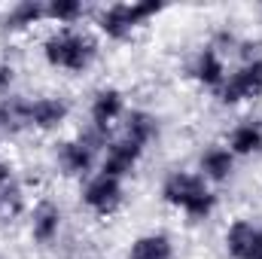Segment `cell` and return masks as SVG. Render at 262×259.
I'll list each match as a JSON object with an SVG mask.
<instances>
[{
    "instance_id": "1",
    "label": "cell",
    "mask_w": 262,
    "mask_h": 259,
    "mask_svg": "<svg viewBox=\"0 0 262 259\" xmlns=\"http://www.w3.org/2000/svg\"><path fill=\"white\" fill-rule=\"evenodd\" d=\"M162 195H165L168 204L183 207L189 217H207L213 210V195L207 192L204 180L195 177V174H171L165 180Z\"/></svg>"
},
{
    "instance_id": "2",
    "label": "cell",
    "mask_w": 262,
    "mask_h": 259,
    "mask_svg": "<svg viewBox=\"0 0 262 259\" xmlns=\"http://www.w3.org/2000/svg\"><path fill=\"white\" fill-rule=\"evenodd\" d=\"M95 58V40L89 34H76V31H61L55 37L46 40V61L55 67L67 70H82Z\"/></svg>"
},
{
    "instance_id": "3",
    "label": "cell",
    "mask_w": 262,
    "mask_h": 259,
    "mask_svg": "<svg viewBox=\"0 0 262 259\" xmlns=\"http://www.w3.org/2000/svg\"><path fill=\"white\" fill-rule=\"evenodd\" d=\"M159 9H162V3H156V0H149V3H116L101 15V31L116 37V40H125L134 31V25L156 15Z\"/></svg>"
},
{
    "instance_id": "4",
    "label": "cell",
    "mask_w": 262,
    "mask_h": 259,
    "mask_svg": "<svg viewBox=\"0 0 262 259\" xmlns=\"http://www.w3.org/2000/svg\"><path fill=\"white\" fill-rule=\"evenodd\" d=\"M262 95V64H247L241 67L226 85H223V101L226 104H238L244 98H259Z\"/></svg>"
},
{
    "instance_id": "5",
    "label": "cell",
    "mask_w": 262,
    "mask_h": 259,
    "mask_svg": "<svg viewBox=\"0 0 262 259\" xmlns=\"http://www.w3.org/2000/svg\"><path fill=\"white\" fill-rule=\"evenodd\" d=\"M85 204L92 207V210H98V213H113L116 207H119V201H122V189H119V180H113V177H107V174H101V177H95L89 186H85Z\"/></svg>"
},
{
    "instance_id": "6",
    "label": "cell",
    "mask_w": 262,
    "mask_h": 259,
    "mask_svg": "<svg viewBox=\"0 0 262 259\" xmlns=\"http://www.w3.org/2000/svg\"><path fill=\"white\" fill-rule=\"evenodd\" d=\"M140 149H143V146H137V143H131V140L113 143L110 153H107V159H104V174L113 177V180L122 177V174H128L131 168H134V162H137V156H140Z\"/></svg>"
},
{
    "instance_id": "7",
    "label": "cell",
    "mask_w": 262,
    "mask_h": 259,
    "mask_svg": "<svg viewBox=\"0 0 262 259\" xmlns=\"http://www.w3.org/2000/svg\"><path fill=\"white\" fill-rule=\"evenodd\" d=\"M67 116V104L58 98H43L37 104H31V125L37 128H55L61 125Z\"/></svg>"
},
{
    "instance_id": "8",
    "label": "cell",
    "mask_w": 262,
    "mask_h": 259,
    "mask_svg": "<svg viewBox=\"0 0 262 259\" xmlns=\"http://www.w3.org/2000/svg\"><path fill=\"white\" fill-rule=\"evenodd\" d=\"M119 110H122V95L116 92V89H104L98 98H95V104H92V119H95V125L104 131L116 116H119Z\"/></svg>"
},
{
    "instance_id": "9",
    "label": "cell",
    "mask_w": 262,
    "mask_h": 259,
    "mask_svg": "<svg viewBox=\"0 0 262 259\" xmlns=\"http://www.w3.org/2000/svg\"><path fill=\"white\" fill-rule=\"evenodd\" d=\"M31 125V104L21 98H6L0 104V128L3 131H21Z\"/></svg>"
},
{
    "instance_id": "10",
    "label": "cell",
    "mask_w": 262,
    "mask_h": 259,
    "mask_svg": "<svg viewBox=\"0 0 262 259\" xmlns=\"http://www.w3.org/2000/svg\"><path fill=\"white\" fill-rule=\"evenodd\" d=\"M58 223H61V213L55 204L43 201L37 210H34V238L37 241H52L55 232H58Z\"/></svg>"
},
{
    "instance_id": "11",
    "label": "cell",
    "mask_w": 262,
    "mask_h": 259,
    "mask_svg": "<svg viewBox=\"0 0 262 259\" xmlns=\"http://www.w3.org/2000/svg\"><path fill=\"white\" fill-rule=\"evenodd\" d=\"M131 259H171V241L165 235H143L131 244Z\"/></svg>"
},
{
    "instance_id": "12",
    "label": "cell",
    "mask_w": 262,
    "mask_h": 259,
    "mask_svg": "<svg viewBox=\"0 0 262 259\" xmlns=\"http://www.w3.org/2000/svg\"><path fill=\"white\" fill-rule=\"evenodd\" d=\"M58 159H61V165H64L67 174H82V171H89V165H92V146H85L82 140L64 143Z\"/></svg>"
},
{
    "instance_id": "13",
    "label": "cell",
    "mask_w": 262,
    "mask_h": 259,
    "mask_svg": "<svg viewBox=\"0 0 262 259\" xmlns=\"http://www.w3.org/2000/svg\"><path fill=\"white\" fill-rule=\"evenodd\" d=\"M253 241H256V229L250 223H235L229 229V235H226V247H229V253L235 259H247Z\"/></svg>"
},
{
    "instance_id": "14",
    "label": "cell",
    "mask_w": 262,
    "mask_h": 259,
    "mask_svg": "<svg viewBox=\"0 0 262 259\" xmlns=\"http://www.w3.org/2000/svg\"><path fill=\"white\" fill-rule=\"evenodd\" d=\"M152 137H156V119H152L149 113H143V110L131 113L128 125H125V140L137 143V146H143V143H149Z\"/></svg>"
},
{
    "instance_id": "15",
    "label": "cell",
    "mask_w": 262,
    "mask_h": 259,
    "mask_svg": "<svg viewBox=\"0 0 262 259\" xmlns=\"http://www.w3.org/2000/svg\"><path fill=\"white\" fill-rule=\"evenodd\" d=\"M201 168L210 180H226L232 171V153L229 149H210V153H204Z\"/></svg>"
},
{
    "instance_id": "16",
    "label": "cell",
    "mask_w": 262,
    "mask_h": 259,
    "mask_svg": "<svg viewBox=\"0 0 262 259\" xmlns=\"http://www.w3.org/2000/svg\"><path fill=\"white\" fill-rule=\"evenodd\" d=\"M195 73H198L201 82H207V85H220V82H223V61H220V55H216L213 49H204L201 58H198Z\"/></svg>"
},
{
    "instance_id": "17",
    "label": "cell",
    "mask_w": 262,
    "mask_h": 259,
    "mask_svg": "<svg viewBox=\"0 0 262 259\" xmlns=\"http://www.w3.org/2000/svg\"><path fill=\"white\" fill-rule=\"evenodd\" d=\"M262 146V131L256 125H238L232 131V149L247 156V153H256Z\"/></svg>"
},
{
    "instance_id": "18",
    "label": "cell",
    "mask_w": 262,
    "mask_h": 259,
    "mask_svg": "<svg viewBox=\"0 0 262 259\" xmlns=\"http://www.w3.org/2000/svg\"><path fill=\"white\" fill-rule=\"evenodd\" d=\"M43 12H46V9H43L40 3H34V0H21V3H15L12 12L6 15V25H9V28H25V25H34Z\"/></svg>"
},
{
    "instance_id": "19",
    "label": "cell",
    "mask_w": 262,
    "mask_h": 259,
    "mask_svg": "<svg viewBox=\"0 0 262 259\" xmlns=\"http://www.w3.org/2000/svg\"><path fill=\"white\" fill-rule=\"evenodd\" d=\"M79 12H82L79 0H52V3L46 6V15H52V18H58V21H76Z\"/></svg>"
},
{
    "instance_id": "20",
    "label": "cell",
    "mask_w": 262,
    "mask_h": 259,
    "mask_svg": "<svg viewBox=\"0 0 262 259\" xmlns=\"http://www.w3.org/2000/svg\"><path fill=\"white\" fill-rule=\"evenodd\" d=\"M21 210V192L18 186H6L0 189V220H9Z\"/></svg>"
},
{
    "instance_id": "21",
    "label": "cell",
    "mask_w": 262,
    "mask_h": 259,
    "mask_svg": "<svg viewBox=\"0 0 262 259\" xmlns=\"http://www.w3.org/2000/svg\"><path fill=\"white\" fill-rule=\"evenodd\" d=\"M241 58H244V67L262 64V40H247V43H241Z\"/></svg>"
},
{
    "instance_id": "22",
    "label": "cell",
    "mask_w": 262,
    "mask_h": 259,
    "mask_svg": "<svg viewBox=\"0 0 262 259\" xmlns=\"http://www.w3.org/2000/svg\"><path fill=\"white\" fill-rule=\"evenodd\" d=\"M247 259H262V229L256 232V241H253V247H250Z\"/></svg>"
},
{
    "instance_id": "23",
    "label": "cell",
    "mask_w": 262,
    "mask_h": 259,
    "mask_svg": "<svg viewBox=\"0 0 262 259\" xmlns=\"http://www.w3.org/2000/svg\"><path fill=\"white\" fill-rule=\"evenodd\" d=\"M12 82V67L9 64H0V89H6Z\"/></svg>"
},
{
    "instance_id": "24",
    "label": "cell",
    "mask_w": 262,
    "mask_h": 259,
    "mask_svg": "<svg viewBox=\"0 0 262 259\" xmlns=\"http://www.w3.org/2000/svg\"><path fill=\"white\" fill-rule=\"evenodd\" d=\"M6 177H9V171H6V165H3V162H0V183H3V180H6Z\"/></svg>"
}]
</instances>
